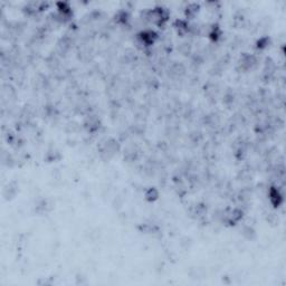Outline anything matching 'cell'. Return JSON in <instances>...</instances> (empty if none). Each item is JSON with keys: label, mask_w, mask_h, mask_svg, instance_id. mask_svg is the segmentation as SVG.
Returning a JSON list of instances; mask_svg holds the SVG:
<instances>
[{"label": "cell", "mask_w": 286, "mask_h": 286, "mask_svg": "<svg viewBox=\"0 0 286 286\" xmlns=\"http://www.w3.org/2000/svg\"><path fill=\"white\" fill-rule=\"evenodd\" d=\"M145 197H146V199H148V200H150V201H153L154 199H157V197H158L157 190H155V189L151 188L149 191L145 193Z\"/></svg>", "instance_id": "6da1fadb"}]
</instances>
